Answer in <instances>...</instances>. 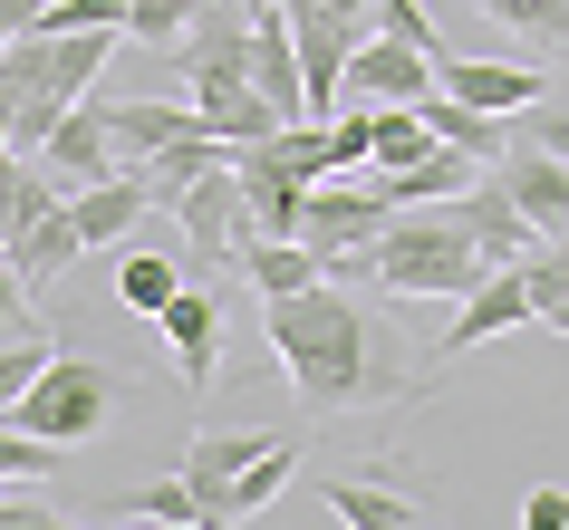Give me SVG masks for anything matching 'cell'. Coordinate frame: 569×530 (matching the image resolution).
Returning a JSON list of instances; mask_svg holds the SVG:
<instances>
[{
    "label": "cell",
    "instance_id": "6da1fadb",
    "mask_svg": "<svg viewBox=\"0 0 569 530\" xmlns=\"http://www.w3.org/2000/svg\"><path fill=\"white\" fill-rule=\"evenodd\" d=\"M261 338H270V357L290 367V386H300L309 414H367V406H416V396H425L406 338L387 328V309L348 299L338 280L270 299Z\"/></svg>",
    "mask_w": 569,
    "mask_h": 530
},
{
    "label": "cell",
    "instance_id": "7a4b0ae2",
    "mask_svg": "<svg viewBox=\"0 0 569 530\" xmlns=\"http://www.w3.org/2000/svg\"><path fill=\"white\" fill-rule=\"evenodd\" d=\"M338 270H367V280L396 290V299H473L482 290V251H473V232H463L445 203L396 212L387 232L367 241V251H348Z\"/></svg>",
    "mask_w": 569,
    "mask_h": 530
},
{
    "label": "cell",
    "instance_id": "3957f363",
    "mask_svg": "<svg viewBox=\"0 0 569 530\" xmlns=\"http://www.w3.org/2000/svg\"><path fill=\"white\" fill-rule=\"evenodd\" d=\"M117 406H126V377H117V367L88 357V348H59L49 367H39V386L10 406V424L39 434V443H59V453H78V443H97L107 424H117Z\"/></svg>",
    "mask_w": 569,
    "mask_h": 530
},
{
    "label": "cell",
    "instance_id": "277c9868",
    "mask_svg": "<svg viewBox=\"0 0 569 530\" xmlns=\"http://www.w3.org/2000/svg\"><path fill=\"white\" fill-rule=\"evenodd\" d=\"M251 10H261V0H203L193 30L174 39V78H183L193 107L222 97V88H251Z\"/></svg>",
    "mask_w": 569,
    "mask_h": 530
},
{
    "label": "cell",
    "instance_id": "5b68a950",
    "mask_svg": "<svg viewBox=\"0 0 569 530\" xmlns=\"http://www.w3.org/2000/svg\"><path fill=\"white\" fill-rule=\"evenodd\" d=\"M290 20V49H300V97H309V126H338L348 117V59H358V20H338L319 0H280Z\"/></svg>",
    "mask_w": 569,
    "mask_h": 530
},
{
    "label": "cell",
    "instance_id": "8992f818",
    "mask_svg": "<svg viewBox=\"0 0 569 530\" xmlns=\"http://www.w3.org/2000/svg\"><path fill=\"white\" fill-rule=\"evenodd\" d=\"M270 443H280V434H251V424H212V434L183 443V463H174V472H183V492L203 501V530H241V521H232V482L261 463Z\"/></svg>",
    "mask_w": 569,
    "mask_h": 530
},
{
    "label": "cell",
    "instance_id": "52a82bcc",
    "mask_svg": "<svg viewBox=\"0 0 569 530\" xmlns=\"http://www.w3.org/2000/svg\"><path fill=\"white\" fill-rule=\"evenodd\" d=\"M396 212H387V193L377 183H348V174H329V183H309V212H300V241L319 251V261H348V251H367V241L387 232Z\"/></svg>",
    "mask_w": 569,
    "mask_h": 530
},
{
    "label": "cell",
    "instance_id": "ba28073f",
    "mask_svg": "<svg viewBox=\"0 0 569 530\" xmlns=\"http://www.w3.org/2000/svg\"><path fill=\"white\" fill-rule=\"evenodd\" d=\"M30 164H39V174H49V183H59L68 203H78L88 183L126 174V164H117V146H107V107H97V97H88V107H68V117L49 126V146H39Z\"/></svg>",
    "mask_w": 569,
    "mask_h": 530
},
{
    "label": "cell",
    "instance_id": "9c48e42d",
    "mask_svg": "<svg viewBox=\"0 0 569 530\" xmlns=\"http://www.w3.org/2000/svg\"><path fill=\"white\" fill-rule=\"evenodd\" d=\"M164 212H174L183 232H193V251H212V261H232L241 241H251V212H241V174H232V154H222V164H203V174L183 183Z\"/></svg>",
    "mask_w": 569,
    "mask_h": 530
},
{
    "label": "cell",
    "instance_id": "30bf717a",
    "mask_svg": "<svg viewBox=\"0 0 569 530\" xmlns=\"http://www.w3.org/2000/svg\"><path fill=\"white\" fill-rule=\"evenodd\" d=\"M492 183L521 203V222H531L540 241H569V164H560V154H540V146H502Z\"/></svg>",
    "mask_w": 569,
    "mask_h": 530
},
{
    "label": "cell",
    "instance_id": "8fae6325",
    "mask_svg": "<svg viewBox=\"0 0 569 530\" xmlns=\"http://www.w3.org/2000/svg\"><path fill=\"white\" fill-rule=\"evenodd\" d=\"M521 319H531V290H521V261H511V270H482V290H473V299H463V309L445 319V338L425 348V367H445V357L482 348V338H502V328H521Z\"/></svg>",
    "mask_w": 569,
    "mask_h": 530
},
{
    "label": "cell",
    "instance_id": "7c38bea8",
    "mask_svg": "<svg viewBox=\"0 0 569 530\" xmlns=\"http://www.w3.org/2000/svg\"><path fill=\"white\" fill-rule=\"evenodd\" d=\"M435 88L453 97V107H473V117H521V107H540V68H511V59H435Z\"/></svg>",
    "mask_w": 569,
    "mask_h": 530
},
{
    "label": "cell",
    "instance_id": "4fadbf2b",
    "mask_svg": "<svg viewBox=\"0 0 569 530\" xmlns=\"http://www.w3.org/2000/svg\"><path fill=\"white\" fill-rule=\"evenodd\" d=\"M348 97L358 107H425L435 97V59H416V49H396V39L367 30L358 59H348Z\"/></svg>",
    "mask_w": 569,
    "mask_h": 530
},
{
    "label": "cell",
    "instance_id": "5bb4252c",
    "mask_svg": "<svg viewBox=\"0 0 569 530\" xmlns=\"http://www.w3.org/2000/svg\"><path fill=\"white\" fill-rule=\"evenodd\" d=\"M251 97H270V117H280V126H309L300 49H290V20H280V0H261V10H251Z\"/></svg>",
    "mask_w": 569,
    "mask_h": 530
},
{
    "label": "cell",
    "instance_id": "9a60e30c",
    "mask_svg": "<svg viewBox=\"0 0 569 530\" xmlns=\"http://www.w3.org/2000/svg\"><path fill=\"white\" fill-rule=\"evenodd\" d=\"M97 107H107V146H117L126 174H136L146 154L183 146V136H203V117H193V107H164V97H97Z\"/></svg>",
    "mask_w": 569,
    "mask_h": 530
},
{
    "label": "cell",
    "instance_id": "2e32d148",
    "mask_svg": "<svg viewBox=\"0 0 569 530\" xmlns=\"http://www.w3.org/2000/svg\"><path fill=\"white\" fill-rule=\"evenodd\" d=\"M154 328L174 338L183 386H222V309H212V290H193V280H183V290L154 309Z\"/></svg>",
    "mask_w": 569,
    "mask_h": 530
},
{
    "label": "cell",
    "instance_id": "e0dca14e",
    "mask_svg": "<svg viewBox=\"0 0 569 530\" xmlns=\"http://www.w3.org/2000/svg\"><path fill=\"white\" fill-rule=\"evenodd\" d=\"M453 222H463V232H473V251H482V270H511V261H521V251H531V222H521V203H511V193H502V183H492V174H482L473 183V193H453Z\"/></svg>",
    "mask_w": 569,
    "mask_h": 530
},
{
    "label": "cell",
    "instance_id": "ac0fdd59",
    "mask_svg": "<svg viewBox=\"0 0 569 530\" xmlns=\"http://www.w3.org/2000/svg\"><path fill=\"white\" fill-rule=\"evenodd\" d=\"M154 212V193H146V174H107V183H88L78 203H68V222H78V241L88 251H117V241H136V222Z\"/></svg>",
    "mask_w": 569,
    "mask_h": 530
},
{
    "label": "cell",
    "instance_id": "d6986e66",
    "mask_svg": "<svg viewBox=\"0 0 569 530\" xmlns=\"http://www.w3.org/2000/svg\"><path fill=\"white\" fill-rule=\"evenodd\" d=\"M319 501H329L348 530H435V511H425V501H406V492H387L377 472H329V482H319Z\"/></svg>",
    "mask_w": 569,
    "mask_h": 530
},
{
    "label": "cell",
    "instance_id": "ffe728a7",
    "mask_svg": "<svg viewBox=\"0 0 569 530\" xmlns=\"http://www.w3.org/2000/svg\"><path fill=\"white\" fill-rule=\"evenodd\" d=\"M482 174H492V164H473V154L435 146L425 164H406V174H377V193H387V212H425V203H453V193H473Z\"/></svg>",
    "mask_w": 569,
    "mask_h": 530
},
{
    "label": "cell",
    "instance_id": "44dd1931",
    "mask_svg": "<svg viewBox=\"0 0 569 530\" xmlns=\"http://www.w3.org/2000/svg\"><path fill=\"white\" fill-rule=\"evenodd\" d=\"M232 261L251 270V290H261V299H290V290H319V280H329V261H319L309 241H241Z\"/></svg>",
    "mask_w": 569,
    "mask_h": 530
},
{
    "label": "cell",
    "instance_id": "7402d4cb",
    "mask_svg": "<svg viewBox=\"0 0 569 530\" xmlns=\"http://www.w3.org/2000/svg\"><path fill=\"white\" fill-rule=\"evenodd\" d=\"M107 521H126V530H203V501L183 492V472H164V482H136V492H117L107 501Z\"/></svg>",
    "mask_w": 569,
    "mask_h": 530
},
{
    "label": "cell",
    "instance_id": "603a6c76",
    "mask_svg": "<svg viewBox=\"0 0 569 530\" xmlns=\"http://www.w3.org/2000/svg\"><path fill=\"white\" fill-rule=\"evenodd\" d=\"M425 154H435V136H425L416 107H367V164H377V174H406Z\"/></svg>",
    "mask_w": 569,
    "mask_h": 530
},
{
    "label": "cell",
    "instance_id": "cb8c5ba5",
    "mask_svg": "<svg viewBox=\"0 0 569 530\" xmlns=\"http://www.w3.org/2000/svg\"><path fill=\"white\" fill-rule=\"evenodd\" d=\"M193 117H203V136H212V146H270V136H280L270 97H251V88H222V97H203Z\"/></svg>",
    "mask_w": 569,
    "mask_h": 530
},
{
    "label": "cell",
    "instance_id": "d4e9b609",
    "mask_svg": "<svg viewBox=\"0 0 569 530\" xmlns=\"http://www.w3.org/2000/svg\"><path fill=\"white\" fill-rule=\"evenodd\" d=\"M521 290H531V319H550L569 338V241H531L521 251Z\"/></svg>",
    "mask_w": 569,
    "mask_h": 530
},
{
    "label": "cell",
    "instance_id": "484cf974",
    "mask_svg": "<svg viewBox=\"0 0 569 530\" xmlns=\"http://www.w3.org/2000/svg\"><path fill=\"white\" fill-rule=\"evenodd\" d=\"M290 482H300V434H280V443L261 453V463H251V472L232 482V521H261V511H270L280 492H290Z\"/></svg>",
    "mask_w": 569,
    "mask_h": 530
},
{
    "label": "cell",
    "instance_id": "4316f807",
    "mask_svg": "<svg viewBox=\"0 0 569 530\" xmlns=\"http://www.w3.org/2000/svg\"><path fill=\"white\" fill-rule=\"evenodd\" d=\"M482 20L511 39H531V49H560L569 39V0H482Z\"/></svg>",
    "mask_w": 569,
    "mask_h": 530
},
{
    "label": "cell",
    "instance_id": "83f0119b",
    "mask_svg": "<svg viewBox=\"0 0 569 530\" xmlns=\"http://www.w3.org/2000/svg\"><path fill=\"white\" fill-rule=\"evenodd\" d=\"M174 290H183V270L164 261V251H126V261H117V299H126V309H146V319H154Z\"/></svg>",
    "mask_w": 569,
    "mask_h": 530
},
{
    "label": "cell",
    "instance_id": "f1b7e54d",
    "mask_svg": "<svg viewBox=\"0 0 569 530\" xmlns=\"http://www.w3.org/2000/svg\"><path fill=\"white\" fill-rule=\"evenodd\" d=\"M49 357H59V338H49V328H30V338H0V414L39 386V367H49Z\"/></svg>",
    "mask_w": 569,
    "mask_h": 530
},
{
    "label": "cell",
    "instance_id": "f546056e",
    "mask_svg": "<svg viewBox=\"0 0 569 530\" xmlns=\"http://www.w3.org/2000/svg\"><path fill=\"white\" fill-rule=\"evenodd\" d=\"M377 39L416 49V59H453L445 39H435V20H425V0H377Z\"/></svg>",
    "mask_w": 569,
    "mask_h": 530
},
{
    "label": "cell",
    "instance_id": "4dcf8cb0",
    "mask_svg": "<svg viewBox=\"0 0 569 530\" xmlns=\"http://www.w3.org/2000/svg\"><path fill=\"white\" fill-rule=\"evenodd\" d=\"M193 10H203V0H136V10H126V39H154V49H174V39L193 30Z\"/></svg>",
    "mask_w": 569,
    "mask_h": 530
},
{
    "label": "cell",
    "instance_id": "1f68e13d",
    "mask_svg": "<svg viewBox=\"0 0 569 530\" xmlns=\"http://www.w3.org/2000/svg\"><path fill=\"white\" fill-rule=\"evenodd\" d=\"M39 472H59V443L20 434V424L0 414V482H39Z\"/></svg>",
    "mask_w": 569,
    "mask_h": 530
},
{
    "label": "cell",
    "instance_id": "d6a6232c",
    "mask_svg": "<svg viewBox=\"0 0 569 530\" xmlns=\"http://www.w3.org/2000/svg\"><path fill=\"white\" fill-rule=\"evenodd\" d=\"M511 146H540V154H560V164H569V97H560V107H550V97L521 107V136H511Z\"/></svg>",
    "mask_w": 569,
    "mask_h": 530
},
{
    "label": "cell",
    "instance_id": "836d02e7",
    "mask_svg": "<svg viewBox=\"0 0 569 530\" xmlns=\"http://www.w3.org/2000/svg\"><path fill=\"white\" fill-rule=\"evenodd\" d=\"M30 319H39V299L20 290V270H10V251H0V338H30Z\"/></svg>",
    "mask_w": 569,
    "mask_h": 530
},
{
    "label": "cell",
    "instance_id": "e575fe53",
    "mask_svg": "<svg viewBox=\"0 0 569 530\" xmlns=\"http://www.w3.org/2000/svg\"><path fill=\"white\" fill-rule=\"evenodd\" d=\"M521 530H569V492L560 482H531V492H521Z\"/></svg>",
    "mask_w": 569,
    "mask_h": 530
},
{
    "label": "cell",
    "instance_id": "d590c367",
    "mask_svg": "<svg viewBox=\"0 0 569 530\" xmlns=\"http://www.w3.org/2000/svg\"><path fill=\"white\" fill-rule=\"evenodd\" d=\"M329 146H338V174H358L367 164V107H348V117L329 126Z\"/></svg>",
    "mask_w": 569,
    "mask_h": 530
},
{
    "label": "cell",
    "instance_id": "8d00e7d4",
    "mask_svg": "<svg viewBox=\"0 0 569 530\" xmlns=\"http://www.w3.org/2000/svg\"><path fill=\"white\" fill-rule=\"evenodd\" d=\"M0 530H78V521H59L49 501H0Z\"/></svg>",
    "mask_w": 569,
    "mask_h": 530
},
{
    "label": "cell",
    "instance_id": "74e56055",
    "mask_svg": "<svg viewBox=\"0 0 569 530\" xmlns=\"http://www.w3.org/2000/svg\"><path fill=\"white\" fill-rule=\"evenodd\" d=\"M10 222H20V154H0V241H10Z\"/></svg>",
    "mask_w": 569,
    "mask_h": 530
},
{
    "label": "cell",
    "instance_id": "f35d334b",
    "mask_svg": "<svg viewBox=\"0 0 569 530\" xmlns=\"http://www.w3.org/2000/svg\"><path fill=\"white\" fill-rule=\"evenodd\" d=\"M39 10H49V0H0V49H10L20 30H39Z\"/></svg>",
    "mask_w": 569,
    "mask_h": 530
},
{
    "label": "cell",
    "instance_id": "ab89813d",
    "mask_svg": "<svg viewBox=\"0 0 569 530\" xmlns=\"http://www.w3.org/2000/svg\"><path fill=\"white\" fill-rule=\"evenodd\" d=\"M319 10H338V20H358V30H367V10H377V0H319Z\"/></svg>",
    "mask_w": 569,
    "mask_h": 530
},
{
    "label": "cell",
    "instance_id": "60d3db41",
    "mask_svg": "<svg viewBox=\"0 0 569 530\" xmlns=\"http://www.w3.org/2000/svg\"><path fill=\"white\" fill-rule=\"evenodd\" d=\"M560 78H569V68H560Z\"/></svg>",
    "mask_w": 569,
    "mask_h": 530
},
{
    "label": "cell",
    "instance_id": "b9f144b4",
    "mask_svg": "<svg viewBox=\"0 0 569 530\" xmlns=\"http://www.w3.org/2000/svg\"><path fill=\"white\" fill-rule=\"evenodd\" d=\"M117 530H126V521H117Z\"/></svg>",
    "mask_w": 569,
    "mask_h": 530
}]
</instances>
